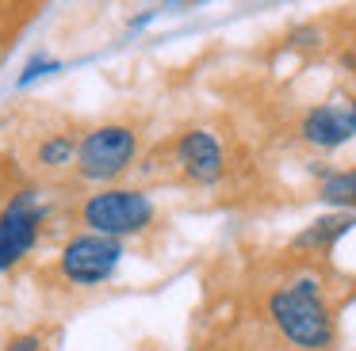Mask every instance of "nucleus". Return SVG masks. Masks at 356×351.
Instances as JSON below:
<instances>
[{"label": "nucleus", "mask_w": 356, "mask_h": 351, "mask_svg": "<svg viewBox=\"0 0 356 351\" xmlns=\"http://www.w3.org/2000/svg\"><path fill=\"white\" fill-rule=\"evenodd\" d=\"M268 320L295 351H325V348H333V336H337L330 302L322 294V282L310 279V275L272 290Z\"/></svg>", "instance_id": "1"}, {"label": "nucleus", "mask_w": 356, "mask_h": 351, "mask_svg": "<svg viewBox=\"0 0 356 351\" xmlns=\"http://www.w3.org/2000/svg\"><path fill=\"white\" fill-rule=\"evenodd\" d=\"M157 206L142 187H100L92 195H85V203L77 206V221L85 225V233L108 237V241L123 244L127 237H138L154 225Z\"/></svg>", "instance_id": "2"}, {"label": "nucleus", "mask_w": 356, "mask_h": 351, "mask_svg": "<svg viewBox=\"0 0 356 351\" xmlns=\"http://www.w3.org/2000/svg\"><path fill=\"white\" fill-rule=\"evenodd\" d=\"M142 137L131 122H104L92 126L77 142V157H73V176L77 183H115L127 176L138 160Z\"/></svg>", "instance_id": "3"}, {"label": "nucleus", "mask_w": 356, "mask_h": 351, "mask_svg": "<svg viewBox=\"0 0 356 351\" xmlns=\"http://www.w3.org/2000/svg\"><path fill=\"white\" fill-rule=\"evenodd\" d=\"M47 225V206L31 187L16 191L8 206L0 210V271H12L27 252L39 244Z\"/></svg>", "instance_id": "4"}, {"label": "nucleus", "mask_w": 356, "mask_h": 351, "mask_svg": "<svg viewBox=\"0 0 356 351\" xmlns=\"http://www.w3.org/2000/svg\"><path fill=\"white\" fill-rule=\"evenodd\" d=\"M119 259H123V244L108 241V237H96L81 229L77 237H70L58 256V275L73 286H100L115 275Z\"/></svg>", "instance_id": "5"}, {"label": "nucleus", "mask_w": 356, "mask_h": 351, "mask_svg": "<svg viewBox=\"0 0 356 351\" xmlns=\"http://www.w3.org/2000/svg\"><path fill=\"white\" fill-rule=\"evenodd\" d=\"M169 164L180 180L195 183V187H211L226 172V149L218 142V134L192 126L184 134H177V142L169 145Z\"/></svg>", "instance_id": "6"}, {"label": "nucleus", "mask_w": 356, "mask_h": 351, "mask_svg": "<svg viewBox=\"0 0 356 351\" xmlns=\"http://www.w3.org/2000/svg\"><path fill=\"white\" fill-rule=\"evenodd\" d=\"M353 134V111L345 103H314L299 122V137L314 149H341Z\"/></svg>", "instance_id": "7"}, {"label": "nucleus", "mask_w": 356, "mask_h": 351, "mask_svg": "<svg viewBox=\"0 0 356 351\" xmlns=\"http://www.w3.org/2000/svg\"><path fill=\"white\" fill-rule=\"evenodd\" d=\"M353 229H356V214L333 210V214H325V218L310 221V225L291 241V252H302V256H325V252H333V244H337L345 233H353Z\"/></svg>", "instance_id": "8"}, {"label": "nucleus", "mask_w": 356, "mask_h": 351, "mask_svg": "<svg viewBox=\"0 0 356 351\" xmlns=\"http://www.w3.org/2000/svg\"><path fill=\"white\" fill-rule=\"evenodd\" d=\"M77 142H81V137H73L65 126L42 130L39 142H35V149H31V168H35V172H42V176H58V172H65V168H73Z\"/></svg>", "instance_id": "9"}, {"label": "nucleus", "mask_w": 356, "mask_h": 351, "mask_svg": "<svg viewBox=\"0 0 356 351\" xmlns=\"http://www.w3.org/2000/svg\"><path fill=\"white\" fill-rule=\"evenodd\" d=\"M318 198L337 210L356 214V168H337V172H325V180L318 183Z\"/></svg>", "instance_id": "10"}, {"label": "nucleus", "mask_w": 356, "mask_h": 351, "mask_svg": "<svg viewBox=\"0 0 356 351\" xmlns=\"http://www.w3.org/2000/svg\"><path fill=\"white\" fill-rule=\"evenodd\" d=\"M4 351H42V340L39 336H16Z\"/></svg>", "instance_id": "11"}, {"label": "nucleus", "mask_w": 356, "mask_h": 351, "mask_svg": "<svg viewBox=\"0 0 356 351\" xmlns=\"http://www.w3.org/2000/svg\"><path fill=\"white\" fill-rule=\"evenodd\" d=\"M348 111H353V126H356V99H353V103H348Z\"/></svg>", "instance_id": "12"}]
</instances>
